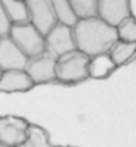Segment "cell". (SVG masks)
<instances>
[{"instance_id":"obj_1","label":"cell","mask_w":136,"mask_h":147,"mask_svg":"<svg viewBox=\"0 0 136 147\" xmlns=\"http://www.w3.org/2000/svg\"><path fill=\"white\" fill-rule=\"evenodd\" d=\"M72 29L77 50L88 56L109 53L110 48L118 40L117 27L107 24L98 16L80 18Z\"/></svg>"},{"instance_id":"obj_2","label":"cell","mask_w":136,"mask_h":147,"mask_svg":"<svg viewBox=\"0 0 136 147\" xmlns=\"http://www.w3.org/2000/svg\"><path fill=\"white\" fill-rule=\"evenodd\" d=\"M90 56L74 50L56 61V82L63 85H77L90 78Z\"/></svg>"},{"instance_id":"obj_3","label":"cell","mask_w":136,"mask_h":147,"mask_svg":"<svg viewBox=\"0 0 136 147\" xmlns=\"http://www.w3.org/2000/svg\"><path fill=\"white\" fill-rule=\"evenodd\" d=\"M10 38L21 48V51L29 59L45 55V35L32 22L13 24L10 30Z\"/></svg>"},{"instance_id":"obj_4","label":"cell","mask_w":136,"mask_h":147,"mask_svg":"<svg viewBox=\"0 0 136 147\" xmlns=\"http://www.w3.org/2000/svg\"><path fill=\"white\" fill-rule=\"evenodd\" d=\"M77 50L74 29L67 24L58 22L50 32L45 35V55L58 61L61 56Z\"/></svg>"},{"instance_id":"obj_5","label":"cell","mask_w":136,"mask_h":147,"mask_svg":"<svg viewBox=\"0 0 136 147\" xmlns=\"http://www.w3.org/2000/svg\"><path fill=\"white\" fill-rule=\"evenodd\" d=\"M29 11V21L43 35H47L58 24L55 10L50 0H24Z\"/></svg>"},{"instance_id":"obj_6","label":"cell","mask_w":136,"mask_h":147,"mask_svg":"<svg viewBox=\"0 0 136 147\" xmlns=\"http://www.w3.org/2000/svg\"><path fill=\"white\" fill-rule=\"evenodd\" d=\"M29 123L18 117H0V144L16 147L26 144Z\"/></svg>"},{"instance_id":"obj_7","label":"cell","mask_w":136,"mask_h":147,"mask_svg":"<svg viewBox=\"0 0 136 147\" xmlns=\"http://www.w3.org/2000/svg\"><path fill=\"white\" fill-rule=\"evenodd\" d=\"M27 63H29V58L11 40L10 35L0 38V67L2 70H26Z\"/></svg>"},{"instance_id":"obj_8","label":"cell","mask_w":136,"mask_h":147,"mask_svg":"<svg viewBox=\"0 0 136 147\" xmlns=\"http://www.w3.org/2000/svg\"><path fill=\"white\" fill-rule=\"evenodd\" d=\"M26 72L32 78L34 85L56 82V59L47 55L32 58L26 66Z\"/></svg>"},{"instance_id":"obj_9","label":"cell","mask_w":136,"mask_h":147,"mask_svg":"<svg viewBox=\"0 0 136 147\" xmlns=\"http://www.w3.org/2000/svg\"><path fill=\"white\" fill-rule=\"evenodd\" d=\"M98 18L107 24L117 27L125 18L130 16L128 0H98Z\"/></svg>"},{"instance_id":"obj_10","label":"cell","mask_w":136,"mask_h":147,"mask_svg":"<svg viewBox=\"0 0 136 147\" xmlns=\"http://www.w3.org/2000/svg\"><path fill=\"white\" fill-rule=\"evenodd\" d=\"M34 86L32 78L26 70H3L0 75V91L2 93H19L29 91Z\"/></svg>"},{"instance_id":"obj_11","label":"cell","mask_w":136,"mask_h":147,"mask_svg":"<svg viewBox=\"0 0 136 147\" xmlns=\"http://www.w3.org/2000/svg\"><path fill=\"white\" fill-rule=\"evenodd\" d=\"M115 69H117V64L112 61L109 53L90 56V66H88L90 78H107Z\"/></svg>"},{"instance_id":"obj_12","label":"cell","mask_w":136,"mask_h":147,"mask_svg":"<svg viewBox=\"0 0 136 147\" xmlns=\"http://www.w3.org/2000/svg\"><path fill=\"white\" fill-rule=\"evenodd\" d=\"M109 55L112 58V61L117 64V67L123 66V64H128L136 58V43L117 40L114 43V47L110 48Z\"/></svg>"},{"instance_id":"obj_13","label":"cell","mask_w":136,"mask_h":147,"mask_svg":"<svg viewBox=\"0 0 136 147\" xmlns=\"http://www.w3.org/2000/svg\"><path fill=\"white\" fill-rule=\"evenodd\" d=\"M7 15L13 24H26L29 21V11L24 0H2Z\"/></svg>"},{"instance_id":"obj_14","label":"cell","mask_w":136,"mask_h":147,"mask_svg":"<svg viewBox=\"0 0 136 147\" xmlns=\"http://www.w3.org/2000/svg\"><path fill=\"white\" fill-rule=\"evenodd\" d=\"M51 2V7L55 10V15L58 22H63L67 26L74 27V24L78 21L75 11L72 10V5H70L69 0H50Z\"/></svg>"},{"instance_id":"obj_15","label":"cell","mask_w":136,"mask_h":147,"mask_svg":"<svg viewBox=\"0 0 136 147\" xmlns=\"http://www.w3.org/2000/svg\"><path fill=\"white\" fill-rule=\"evenodd\" d=\"M26 146L27 147H58V146H53V144L50 142L48 134L43 128L35 126V125H29Z\"/></svg>"},{"instance_id":"obj_16","label":"cell","mask_w":136,"mask_h":147,"mask_svg":"<svg viewBox=\"0 0 136 147\" xmlns=\"http://www.w3.org/2000/svg\"><path fill=\"white\" fill-rule=\"evenodd\" d=\"M77 18H91L98 15V0H69Z\"/></svg>"},{"instance_id":"obj_17","label":"cell","mask_w":136,"mask_h":147,"mask_svg":"<svg viewBox=\"0 0 136 147\" xmlns=\"http://www.w3.org/2000/svg\"><path fill=\"white\" fill-rule=\"evenodd\" d=\"M117 35L118 40L136 43V18L128 16L117 26Z\"/></svg>"},{"instance_id":"obj_18","label":"cell","mask_w":136,"mask_h":147,"mask_svg":"<svg viewBox=\"0 0 136 147\" xmlns=\"http://www.w3.org/2000/svg\"><path fill=\"white\" fill-rule=\"evenodd\" d=\"M11 26H13V22L10 21V18L7 15V10H5L2 0H0V37L10 35Z\"/></svg>"},{"instance_id":"obj_19","label":"cell","mask_w":136,"mask_h":147,"mask_svg":"<svg viewBox=\"0 0 136 147\" xmlns=\"http://www.w3.org/2000/svg\"><path fill=\"white\" fill-rule=\"evenodd\" d=\"M128 5H130V16L136 18V0H128Z\"/></svg>"},{"instance_id":"obj_20","label":"cell","mask_w":136,"mask_h":147,"mask_svg":"<svg viewBox=\"0 0 136 147\" xmlns=\"http://www.w3.org/2000/svg\"><path fill=\"white\" fill-rule=\"evenodd\" d=\"M16 147H27L26 144H19V146H16Z\"/></svg>"},{"instance_id":"obj_21","label":"cell","mask_w":136,"mask_h":147,"mask_svg":"<svg viewBox=\"0 0 136 147\" xmlns=\"http://www.w3.org/2000/svg\"><path fill=\"white\" fill-rule=\"evenodd\" d=\"M0 147H8V146H3V144H0Z\"/></svg>"},{"instance_id":"obj_22","label":"cell","mask_w":136,"mask_h":147,"mask_svg":"<svg viewBox=\"0 0 136 147\" xmlns=\"http://www.w3.org/2000/svg\"><path fill=\"white\" fill-rule=\"evenodd\" d=\"M2 72H3V70H2V67H0V75H2Z\"/></svg>"},{"instance_id":"obj_23","label":"cell","mask_w":136,"mask_h":147,"mask_svg":"<svg viewBox=\"0 0 136 147\" xmlns=\"http://www.w3.org/2000/svg\"><path fill=\"white\" fill-rule=\"evenodd\" d=\"M0 38H2V37H0Z\"/></svg>"}]
</instances>
